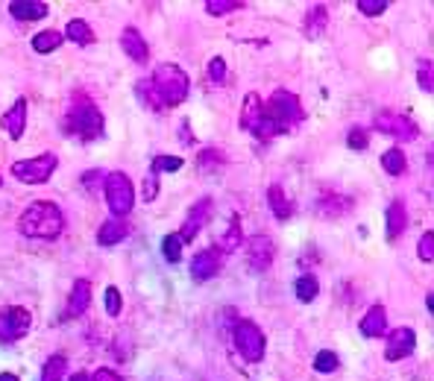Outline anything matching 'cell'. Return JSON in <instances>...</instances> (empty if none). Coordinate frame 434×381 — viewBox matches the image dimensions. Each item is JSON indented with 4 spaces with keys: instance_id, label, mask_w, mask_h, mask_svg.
Returning <instances> with one entry per match:
<instances>
[{
    "instance_id": "6da1fadb",
    "label": "cell",
    "mask_w": 434,
    "mask_h": 381,
    "mask_svg": "<svg viewBox=\"0 0 434 381\" xmlns=\"http://www.w3.org/2000/svg\"><path fill=\"white\" fill-rule=\"evenodd\" d=\"M300 120H303L300 100L291 91H276L267 103H262V120H259V127L252 129V135L262 138V141H270V138L288 132L293 124H300Z\"/></svg>"
},
{
    "instance_id": "7a4b0ae2",
    "label": "cell",
    "mask_w": 434,
    "mask_h": 381,
    "mask_svg": "<svg viewBox=\"0 0 434 381\" xmlns=\"http://www.w3.org/2000/svg\"><path fill=\"white\" fill-rule=\"evenodd\" d=\"M18 229H21L24 238H38V240H53L62 235L65 229V217H62V209L56 203H47V199H38L33 203L21 220H18Z\"/></svg>"
},
{
    "instance_id": "3957f363",
    "label": "cell",
    "mask_w": 434,
    "mask_h": 381,
    "mask_svg": "<svg viewBox=\"0 0 434 381\" xmlns=\"http://www.w3.org/2000/svg\"><path fill=\"white\" fill-rule=\"evenodd\" d=\"M62 132L74 135L80 141H97L103 138V115L88 97H74V103L62 120Z\"/></svg>"
},
{
    "instance_id": "277c9868",
    "label": "cell",
    "mask_w": 434,
    "mask_h": 381,
    "mask_svg": "<svg viewBox=\"0 0 434 381\" xmlns=\"http://www.w3.org/2000/svg\"><path fill=\"white\" fill-rule=\"evenodd\" d=\"M150 88L159 97L162 109H170V106H180L188 97L191 83H188V74L180 65H159L150 76Z\"/></svg>"
},
{
    "instance_id": "5b68a950",
    "label": "cell",
    "mask_w": 434,
    "mask_h": 381,
    "mask_svg": "<svg viewBox=\"0 0 434 381\" xmlns=\"http://www.w3.org/2000/svg\"><path fill=\"white\" fill-rule=\"evenodd\" d=\"M103 194H106V203H109V211L115 217H127L132 211V203H135V191H132V182L129 176L115 170V173H106L103 176Z\"/></svg>"
},
{
    "instance_id": "8992f818",
    "label": "cell",
    "mask_w": 434,
    "mask_h": 381,
    "mask_svg": "<svg viewBox=\"0 0 434 381\" xmlns=\"http://www.w3.org/2000/svg\"><path fill=\"white\" fill-rule=\"evenodd\" d=\"M56 165H59V156L56 153H42V156H35V158L15 162L12 165V176L21 179L24 185H42V182H47V179L53 176Z\"/></svg>"
},
{
    "instance_id": "52a82bcc",
    "label": "cell",
    "mask_w": 434,
    "mask_h": 381,
    "mask_svg": "<svg viewBox=\"0 0 434 381\" xmlns=\"http://www.w3.org/2000/svg\"><path fill=\"white\" fill-rule=\"evenodd\" d=\"M232 337H235V346H238L244 361H250V364H259V361L264 358V334H262L259 326L252 323V320H238V323H235Z\"/></svg>"
},
{
    "instance_id": "ba28073f",
    "label": "cell",
    "mask_w": 434,
    "mask_h": 381,
    "mask_svg": "<svg viewBox=\"0 0 434 381\" xmlns=\"http://www.w3.org/2000/svg\"><path fill=\"white\" fill-rule=\"evenodd\" d=\"M30 323H33V317H30L27 308H21V305L4 308V311H0V340H4V344H15V340H21L30 332Z\"/></svg>"
},
{
    "instance_id": "9c48e42d",
    "label": "cell",
    "mask_w": 434,
    "mask_h": 381,
    "mask_svg": "<svg viewBox=\"0 0 434 381\" xmlns=\"http://www.w3.org/2000/svg\"><path fill=\"white\" fill-rule=\"evenodd\" d=\"M273 258H276V244L267 235H252L247 240V264H250V270L264 273L273 264Z\"/></svg>"
},
{
    "instance_id": "30bf717a",
    "label": "cell",
    "mask_w": 434,
    "mask_h": 381,
    "mask_svg": "<svg viewBox=\"0 0 434 381\" xmlns=\"http://www.w3.org/2000/svg\"><path fill=\"white\" fill-rule=\"evenodd\" d=\"M376 129H382L385 135H393L397 141H414L417 138V124H411L408 117L393 115V112H382L376 117Z\"/></svg>"
},
{
    "instance_id": "8fae6325",
    "label": "cell",
    "mask_w": 434,
    "mask_h": 381,
    "mask_svg": "<svg viewBox=\"0 0 434 381\" xmlns=\"http://www.w3.org/2000/svg\"><path fill=\"white\" fill-rule=\"evenodd\" d=\"M414 346H417V334H414V329H393L390 340H387V349H385V358L387 361H402L414 352Z\"/></svg>"
},
{
    "instance_id": "7c38bea8",
    "label": "cell",
    "mask_w": 434,
    "mask_h": 381,
    "mask_svg": "<svg viewBox=\"0 0 434 381\" xmlns=\"http://www.w3.org/2000/svg\"><path fill=\"white\" fill-rule=\"evenodd\" d=\"M209 217H211V199L206 197V199H200V203H194V209H191L188 217H185V226H182V232H180V238L185 240V244L197 238V232H200V229L209 223Z\"/></svg>"
},
{
    "instance_id": "4fadbf2b",
    "label": "cell",
    "mask_w": 434,
    "mask_h": 381,
    "mask_svg": "<svg viewBox=\"0 0 434 381\" xmlns=\"http://www.w3.org/2000/svg\"><path fill=\"white\" fill-rule=\"evenodd\" d=\"M217 270H221V252H217L214 247L200 250L191 258V276L197 279V282H206V279H211Z\"/></svg>"
},
{
    "instance_id": "5bb4252c",
    "label": "cell",
    "mask_w": 434,
    "mask_h": 381,
    "mask_svg": "<svg viewBox=\"0 0 434 381\" xmlns=\"http://www.w3.org/2000/svg\"><path fill=\"white\" fill-rule=\"evenodd\" d=\"M0 127L6 129V135L12 138V141H18V138L24 135V129H27V100L24 97H18L15 106L0 117Z\"/></svg>"
},
{
    "instance_id": "9a60e30c",
    "label": "cell",
    "mask_w": 434,
    "mask_h": 381,
    "mask_svg": "<svg viewBox=\"0 0 434 381\" xmlns=\"http://www.w3.org/2000/svg\"><path fill=\"white\" fill-rule=\"evenodd\" d=\"M121 47H124V53L132 59V62H147L150 59V47H147V42H144V35L138 33L135 27H127L124 33H121Z\"/></svg>"
},
{
    "instance_id": "2e32d148",
    "label": "cell",
    "mask_w": 434,
    "mask_h": 381,
    "mask_svg": "<svg viewBox=\"0 0 434 381\" xmlns=\"http://www.w3.org/2000/svg\"><path fill=\"white\" fill-rule=\"evenodd\" d=\"M127 235H129V226L124 223L121 217H112L100 226V232H97V244L100 247H115V244H121Z\"/></svg>"
},
{
    "instance_id": "e0dca14e",
    "label": "cell",
    "mask_w": 434,
    "mask_h": 381,
    "mask_svg": "<svg viewBox=\"0 0 434 381\" xmlns=\"http://www.w3.org/2000/svg\"><path fill=\"white\" fill-rule=\"evenodd\" d=\"M88 305H91V282H88V279H76V282H74V291H71L68 314H71V317L86 314Z\"/></svg>"
},
{
    "instance_id": "ac0fdd59",
    "label": "cell",
    "mask_w": 434,
    "mask_h": 381,
    "mask_svg": "<svg viewBox=\"0 0 434 381\" xmlns=\"http://www.w3.org/2000/svg\"><path fill=\"white\" fill-rule=\"evenodd\" d=\"M9 12L18 21H38V18L47 15V4H38V0H12Z\"/></svg>"
},
{
    "instance_id": "d6986e66",
    "label": "cell",
    "mask_w": 434,
    "mask_h": 381,
    "mask_svg": "<svg viewBox=\"0 0 434 381\" xmlns=\"http://www.w3.org/2000/svg\"><path fill=\"white\" fill-rule=\"evenodd\" d=\"M405 223H408L405 203L402 199H393L390 209H387V240H397L405 232Z\"/></svg>"
},
{
    "instance_id": "ffe728a7",
    "label": "cell",
    "mask_w": 434,
    "mask_h": 381,
    "mask_svg": "<svg viewBox=\"0 0 434 381\" xmlns=\"http://www.w3.org/2000/svg\"><path fill=\"white\" fill-rule=\"evenodd\" d=\"M385 326H387V314H385V308L382 305H373L367 314H364V320H361V334L364 337H379V334H385Z\"/></svg>"
},
{
    "instance_id": "44dd1931",
    "label": "cell",
    "mask_w": 434,
    "mask_h": 381,
    "mask_svg": "<svg viewBox=\"0 0 434 381\" xmlns=\"http://www.w3.org/2000/svg\"><path fill=\"white\" fill-rule=\"evenodd\" d=\"M259 120H262V97L259 94H247L244 97V109H241V127L247 132H252L255 127H259Z\"/></svg>"
},
{
    "instance_id": "7402d4cb",
    "label": "cell",
    "mask_w": 434,
    "mask_h": 381,
    "mask_svg": "<svg viewBox=\"0 0 434 381\" xmlns=\"http://www.w3.org/2000/svg\"><path fill=\"white\" fill-rule=\"evenodd\" d=\"M244 244V235H241V223H238V217H232V223H229V232H223L221 238H217V244L214 250L217 252H232V250H238Z\"/></svg>"
},
{
    "instance_id": "603a6c76",
    "label": "cell",
    "mask_w": 434,
    "mask_h": 381,
    "mask_svg": "<svg viewBox=\"0 0 434 381\" xmlns=\"http://www.w3.org/2000/svg\"><path fill=\"white\" fill-rule=\"evenodd\" d=\"M267 203H270V211L279 217V220H288L291 214H293V206H291V199L285 197V191H282V185H270V191H267Z\"/></svg>"
},
{
    "instance_id": "cb8c5ba5",
    "label": "cell",
    "mask_w": 434,
    "mask_h": 381,
    "mask_svg": "<svg viewBox=\"0 0 434 381\" xmlns=\"http://www.w3.org/2000/svg\"><path fill=\"white\" fill-rule=\"evenodd\" d=\"M65 38L74 42V45H91L94 42V30L86 21H80V18H74V21H68V27H65Z\"/></svg>"
},
{
    "instance_id": "d4e9b609",
    "label": "cell",
    "mask_w": 434,
    "mask_h": 381,
    "mask_svg": "<svg viewBox=\"0 0 434 381\" xmlns=\"http://www.w3.org/2000/svg\"><path fill=\"white\" fill-rule=\"evenodd\" d=\"M68 373V358L65 355H50L47 364L42 367V378L38 381H62Z\"/></svg>"
},
{
    "instance_id": "484cf974",
    "label": "cell",
    "mask_w": 434,
    "mask_h": 381,
    "mask_svg": "<svg viewBox=\"0 0 434 381\" xmlns=\"http://www.w3.org/2000/svg\"><path fill=\"white\" fill-rule=\"evenodd\" d=\"M326 21H329L326 6H323V4H320V6H311V9H308V18H305V33H308L311 38H317V35L326 30Z\"/></svg>"
},
{
    "instance_id": "4316f807",
    "label": "cell",
    "mask_w": 434,
    "mask_h": 381,
    "mask_svg": "<svg viewBox=\"0 0 434 381\" xmlns=\"http://www.w3.org/2000/svg\"><path fill=\"white\" fill-rule=\"evenodd\" d=\"M62 33L59 30H45V33H38L35 38H33V50L35 53H53L59 45H62Z\"/></svg>"
},
{
    "instance_id": "83f0119b",
    "label": "cell",
    "mask_w": 434,
    "mask_h": 381,
    "mask_svg": "<svg viewBox=\"0 0 434 381\" xmlns=\"http://www.w3.org/2000/svg\"><path fill=\"white\" fill-rule=\"evenodd\" d=\"M293 293H297V299H300V303H311V299L320 293V285H317V279H314L311 273L300 276L297 282H293Z\"/></svg>"
},
{
    "instance_id": "f1b7e54d",
    "label": "cell",
    "mask_w": 434,
    "mask_h": 381,
    "mask_svg": "<svg viewBox=\"0 0 434 381\" xmlns=\"http://www.w3.org/2000/svg\"><path fill=\"white\" fill-rule=\"evenodd\" d=\"M317 209L323 211V214H329V217H338V214H344V211H349L352 209V203L346 197H320V203H317Z\"/></svg>"
},
{
    "instance_id": "f546056e",
    "label": "cell",
    "mask_w": 434,
    "mask_h": 381,
    "mask_svg": "<svg viewBox=\"0 0 434 381\" xmlns=\"http://www.w3.org/2000/svg\"><path fill=\"white\" fill-rule=\"evenodd\" d=\"M382 168L390 173V176H402L405 173V153L402 150H387L385 156H382Z\"/></svg>"
},
{
    "instance_id": "4dcf8cb0",
    "label": "cell",
    "mask_w": 434,
    "mask_h": 381,
    "mask_svg": "<svg viewBox=\"0 0 434 381\" xmlns=\"http://www.w3.org/2000/svg\"><path fill=\"white\" fill-rule=\"evenodd\" d=\"M182 247H185V240L180 238V232H173V235H168L162 240V252H165L168 262H180V258H182Z\"/></svg>"
},
{
    "instance_id": "1f68e13d",
    "label": "cell",
    "mask_w": 434,
    "mask_h": 381,
    "mask_svg": "<svg viewBox=\"0 0 434 381\" xmlns=\"http://www.w3.org/2000/svg\"><path fill=\"white\" fill-rule=\"evenodd\" d=\"M338 364H341V358L334 352H329V349L314 355V370H317V373H334V370H338Z\"/></svg>"
},
{
    "instance_id": "d6a6232c",
    "label": "cell",
    "mask_w": 434,
    "mask_h": 381,
    "mask_svg": "<svg viewBox=\"0 0 434 381\" xmlns=\"http://www.w3.org/2000/svg\"><path fill=\"white\" fill-rule=\"evenodd\" d=\"M182 168V158L180 156H156L153 158V173H173Z\"/></svg>"
},
{
    "instance_id": "836d02e7",
    "label": "cell",
    "mask_w": 434,
    "mask_h": 381,
    "mask_svg": "<svg viewBox=\"0 0 434 381\" xmlns=\"http://www.w3.org/2000/svg\"><path fill=\"white\" fill-rule=\"evenodd\" d=\"M346 144H349V150H355V153L367 150V144H370V135H367V129H361V127L349 129V135H346Z\"/></svg>"
},
{
    "instance_id": "e575fe53",
    "label": "cell",
    "mask_w": 434,
    "mask_h": 381,
    "mask_svg": "<svg viewBox=\"0 0 434 381\" xmlns=\"http://www.w3.org/2000/svg\"><path fill=\"white\" fill-rule=\"evenodd\" d=\"M241 6H244L241 0H209V4H206V9H209L211 15H229V12L241 9Z\"/></svg>"
},
{
    "instance_id": "d590c367",
    "label": "cell",
    "mask_w": 434,
    "mask_h": 381,
    "mask_svg": "<svg viewBox=\"0 0 434 381\" xmlns=\"http://www.w3.org/2000/svg\"><path fill=\"white\" fill-rule=\"evenodd\" d=\"M209 76H211L214 86H223L226 83V62H223L221 56H214L211 62H209Z\"/></svg>"
},
{
    "instance_id": "8d00e7d4",
    "label": "cell",
    "mask_w": 434,
    "mask_h": 381,
    "mask_svg": "<svg viewBox=\"0 0 434 381\" xmlns=\"http://www.w3.org/2000/svg\"><path fill=\"white\" fill-rule=\"evenodd\" d=\"M138 97L147 103V109H162L159 97H156V91L150 88V79H141V83H138Z\"/></svg>"
},
{
    "instance_id": "74e56055",
    "label": "cell",
    "mask_w": 434,
    "mask_h": 381,
    "mask_svg": "<svg viewBox=\"0 0 434 381\" xmlns=\"http://www.w3.org/2000/svg\"><path fill=\"white\" fill-rule=\"evenodd\" d=\"M106 311H109V317H117L121 314V291L117 288H106Z\"/></svg>"
},
{
    "instance_id": "f35d334b",
    "label": "cell",
    "mask_w": 434,
    "mask_h": 381,
    "mask_svg": "<svg viewBox=\"0 0 434 381\" xmlns=\"http://www.w3.org/2000/svg\"><path fill=\"white\" fill-rule=\"evenodd\" d=\"M358 9L364 15H382L387 9V0H358Z\"/></svg>"
},
{
    "instance_id": "ab89813d",
    "label": "cell",
    "mask_w": 434,
    "mask_h": 381,
    "mask_svg": "<svg viewBox=\"0 0 434 381\" xmlns=\"http://www.w3.org/2000/svg\"><path fill=\"white\" fill-rule=\"evenodd\" d=\"M420 258H423V262H431V258H434V235L431 232H426L423 240H420Z\"/></svg>"
},
{
    "instance_id": "60d3db41",
    "label": "cell",
    "mask_w": 434,
    "mask_h": 381,
    "mask_svg": "<svg viewBox=\"0 0 434 381\" xmlns=\"http://www.w3.org/2000/svg\"><path fill=\"white\" fill-rule=\"evenodd\" d=\"M420 88L431 91V62L428 59H420Z\"/></svg>"
},
{
    "instance_id": "b9f144b4",
    "label": "cell",
    "mask_w": 434,
    "mask_h": 381,
    "mask_svg": "<svg viewBox=\"0 0 434 381\" xmlns=\"http://www.w3.org/2000/svg\"><path fill=\"white\" fill-rule=\"evenodd\" d=\"M156 194H159V176L150 173V176L144 179V199H150V203H153Z\"/></svg>"
},
{
    "instance_id": "7bdbcfd3",
    "label": "cell",
    "mask_w": 434,
    "mask_h": 381,
    "mask_svg": "<svg viewBox=\"0 0 434 381\" xmlns=\"http://www.w3.org/2000/svg\"><path fill=\"white\" fill-rule=\"evenodd\" d=\"M94 381H124L117 373H112V370H97L94 373Z\"/></svg>"
},
{
    "instance_id": "ee69618b",
    "label": "cell",
    "mask_w": 434,
    "mask_h": 381,
    "mask_svg": "<svg viewBox=\"0 0 434 381\" xmlns=\"http://www.w3.org/2000/svg\"><path fill=\"white\" fill-rule=\"evenodd\" d=\"M71 381H91V375H86V373H74Z\"/></svg>"
},
{
    "instance_id": "f6af8a7d",
    "label": "cell",
    "mask_w": 434,
    "mask_h": 381,
    "mask_svg": "<svg viewBox=\"0 0 434 381\" xmlns=\"http://www.w3.org/2000/svg\"><path fill=\"white\" fill-rule=\"evenodd\" d=\"M0 381H18V375H12V373H0Z\"/></svg>"
},
{
    "instance_id": "bcb514c9",
    "label": "cell",
    "mask_w": 434,
    "mask_h": 381,
    "mask_svg": "<svg viewBox=\"0 0 434 381\" xmlns=\"http://www.w3.org/2000/svg\"><path fill=\"white\" fill-rule=\"evenodd\" d=\"M0 185H4V179H0Z\"/></svg>"
}]
</instances>
